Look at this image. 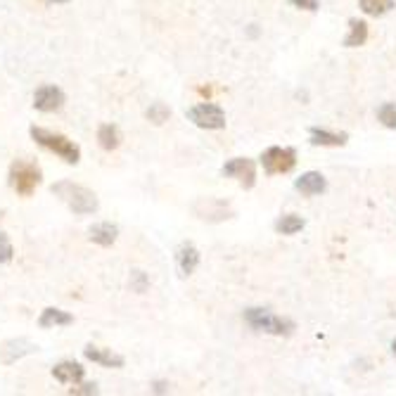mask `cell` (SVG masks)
Returning <instances> with one entry per match:
<instances>
[{"label":"cell","mask_w":396,"mask_h":396,"mask_svg":"<svg viewBox=\"0 0 396 396\" xmlns=\"http://www.w3.org/2000/svg\"><path fill=\"white\" fill-rule=\"evenodd\" d=\"M53 192L57 195L62 202L69 206L74 214L79 216H88V214H96L98 211V197L93 190L79 186V183H71V181H60L53 186Z\"/></svg>","instance_id":"cell-1"},{"label":"cell","mask_w":396,"mask_h":396,"mask_svg":"<svg viewBox=\"0 0 396 396\" xmlns=\"http://www.w3.org/2000/svg\"><path fill=\"white\" fill-rule=\"evenodd\" d=\"M29 133L38 145H43V147L50 150V152H55L57 157H62L66 164H79V159H81L79 145H76L74 141H69L66 136H62V133L46 131V128H41V126H31Z\"/></svg>","instance_id":"cell-2"},{"label":"cell","mask_w":396,"mask_h":396,"mask_svg":"<svg viewBox=\"0 0 396 396\" xmlns=\"http://www.w3.org/2000/svg\"><path fill=\"white\" fill-rule=\"evenodd\" d=\"M41 183V169H38L33 161L26 159H17L10 166V186L17 195L21 197H29L36 190V186Z\"/></svg>","instance_id":"cell-3"},{"label":"cell","mask_w":396,"mask_h":396,"mask_svg":"<svg viewBox=\"0 0 396 396\" xmlns=\"http://www.w3.org/2000/svg\"><path fill=\"white\" fill-rule=\"evenodd\" d=\"M244 321H247L254 330L269 332V334H289L294 330V325L289 321L273 316L271 311H264V309H249L247 314H244Z\"/></svg>","instance_id":"cell-4"},{"label":"cell","mask_w":396,"mask_h":396,"mask_svg":"<svg viewBox=\"0 0 396 396\" xmlns=\"http://www.w3.org/2000/svg\"><path fill=\"white\" fill-rule=\"evenodd\" d=\"M188 119H190L195 126L206 128V131H219V128L226 126V114H223V109L214 102L195 105L192 109H188Z\"/></svg>","instance_id":"cell-5"},{"label":"cell","mask_w":396,"mask_h":396,"mask_svg":"<svg viewBox=\"0 0 396 396\" xmlns=\"http://www.w3.org/2000/svg\"><path fill=\"white\" fill-rule=\"evenodd\" d=\"M261 164L269 174H287L297 164V154L292 147H269L261 154Z\"/></svg>","instance_id":"cell-6"},{"label":"cell","mask_w":396,"mask_h":396,"mask_svg":"<svg viewBox=\"0 0 396 396\" xmlns=\"http://www.w3.org/2000/svg\"><path fill=\"white\" fill-rule=\"evenodd\" d=\"M223 176L237 178L244 188H252L254 181H256V166H254L252 159L235 157V159H231L226 166H223Z\"/></svg>","instance_id":"cell-7"},{"label":"cell","mask_w":396,"mask_h":396,"mask_svg":"<svg viewBox=\"0 0 396 396\" xmlns=\"http://www.w3.org/2000/svg\"><path fill=\"white\" fill-rule=\"evenodd\" d=\"M38 347L33 342H29L26 337H19V339H8V342L0 344V363L3 366H12L17 361L21 359V356L31 354V351H36Z\"/></svg>","instance_id":"cell-8"},{"label":"cell","mask_w":396,"mask_h":396,"mask_svg":"<svg viewBox=\"0 0 396 396\" xmlns=\"http://www.w3.org/2000/svg\"><path fill=\"white\" fill-rule=\"evenodd\" d=\"M195 214L204 221H223V219H231L233 209L226 202H221V199L204 197L199 199V202H195Z\"/></svg>","instance_id":"cell-9"},{"label":"cell","mask_w":396,"mask_h":396,"mask_svg":"<svg viewBox=\"0 0 396 396\" xmlns=\"http://www.w3.org/2000/svg\"><path fill=\"white\" fill-rule=\"evenodd\" d=\"M64 93L57 86H41L33 93V107L38 111H57L64 105Z\"/></svg>","instance_id":"cell-10"},{"label":"cell","mask_w":396,"mask_h":396,"mask_svg":"<svg viewBox=\"0 0 396 396\" xmlns=\"http://www.w3.org/2000/svg\"><path fill=\"white\" fill-rule=\"evenodd\" d=\"M83 356H86L88 361H93V363H100L105 368H124V356L114 354L111 349H100L88 344V347L83 349Z\"/></svg>","instance_id":"cell-11"},{"label":"cell","mask_w":396,"mask_h":396,"mask_svg":"<svg viewBox=\"0 0 396 396\" xmlns=\"http://www.w3.org/2000/svg\"><path fill=\"white\" fill-rule=\"evenodd\" d=\"M53 375H55V380L62 384H79V382H83L86 370H83V366L76 363V361H62V363H57L53 368Z\"/></svg>","instance_id":"cell-12"},{"label":"cell","mask_w":396,"mask_h":396,"mask_svg":"<svg viewBox=\"0 0 396 396\" xmlns=\"http://www.w3.org/2000/svg\"><path fill=\"white\" fill-rule=\"evenodd\" d=\"M176 261H178V269L186 273V276H190V273H195V269H197V264H199L197 247L190 244V242H183L181 247H178V252H176Z\"/></svg>","instance_id":"cell-13"},{"label":"cell","mask_w":396,"mask_h":396,"mask_svg":"<svg viewBox=\"0 0 396 396\" xmlns=\"http://www.w3.org/2000/svg\"><path fill=\"white\" fill-rule=\"evenodd\" d=\"M91 240L100 247H111V244L116 242V235H119V228L114 226V223L105 221V223H96V226L91 228Z\"/></svg>","instance_id":"cell-14"},{"label":"cell","mask_w":396,"mask_h":396,"mask_svg":"<svg viewBox=\"0 0 396 396\" xmlns=\"http://www.w3.org/2000/svg\"><path fill=\"white\" fill-rule=\"evenodd\" d=\"M294 188H297L301 195H309V197H314V195H321L323 190H325V178H323L321 174H316V171H309V174L297 178Z\"/></svg>","instance_id":"cell-15"},{"label":"cell","mask_w":396,"mask_h":396,"mask_svg":"<svg viewBox=\"0 0 396 396\" xmlns=\"http://www.w3.org/2000/svg\"><path fill=\"white\" fill-rule=\"evenodd\" d=\"M74 323V316L66 314V311L62 309H46L41 314V318H38V325L43 327V330H48V327H64V325H71Z\"/></svg>","instance_id":"cell-16"},{"label":"cell","mask_w":396,"mask_h":396,"mask_svg":"<svg viewBox=\"0 0 396 396\" xmlns=\"http://www.w3.org/2000/svg\"><path fill=\"white\" fill-rule=\"evenodd\" d=\"M311 143L323 147H339L347 143V133H330L325 128H311Z\"/></svg>","instance_id":"cell-17"},{"label":"cell","mask_w":396,"mask_h":396,"mask_svg":"<svg viewBox=\"0 0 396 396\" xmlns=\"http://www.w3.org/2000/svg\"><path fill=\"white\" fill-rule=\"evenodd\" d=\"M98 141L100 147L111 152V150H116L121 145V131L114 124H102L98 128Z\"/></svg>","instance_id":"cell-18"},{"label":"cell","mask_w":396,"mask_h":396,"mask_svg":"<svg viewBox=\"0 0 396 396\" xmlns=\"http://www.w3.org/2000/svg\"><path fill=\"white\" fill-rule=\"evenodd\" d=\"M368 41V24L359 19H351L349 21V36L344 38V46L347 48H359Z\"/></svg>","instance_id":"cell-19"},{"label":"cell","mask_w":396,"mask_h":396,"mask_svg":"<svg viewBox=\"0 0 396 396\" xmlns=\"http://www.w3.org/2000/svg\"><path fill=\"white\" fill-rule=\"evenodd\" d=\"M359 3H361V10L370 17H380L394 8V0H359Z\"/></svg>","instance_id":"cell-20"},{"label":"cell","mask_w":396,"mask_h":396,"mask_svg":"<svg viewBox=\"0 0 396 396\" xmlns=\"http://www.w3.org/2000/svg\"><path fill=\"white\" fill-rule=\"evenodd\" d=\"M301 228H304V219H299V216H294V214L282 216V219L276 223V231L280 233V235H294V233H299Z\"/></svg>","instance_id":"cell-21"},{"label":"cell","mask_w":396,"mask_h":396,"mask_svg":"<svg viewBox=\"0 0 396 396\" xmlns=\"http://www.w3.org/2000/svg\"><path fill=\"white\" fill-rule=\"evenodd\" d=\"M169 116H171V109L166 107L164 102H154V105H150V109H147V119L152 121V124H164V121H169Z\"/></svg>","instance_id":"cell-22"},{"label":"cell","mask_w":396,"mask_h":396,"mask_svg":"<svg viewBox=\"0 0 396 396\" xmlns=\"http://www.w3.org/2000/svg\"><path fill=\"white\" fill-rule=\"evenodd\" d=\"M377 119H380L387 128H396V105H392V102L382 105V107L377 109Z\"/></svg>","instance_id":"cell-23"},{"label":"cell","mask_w":396,"mask_h":396,"mask_svg":"<svg viewBox=\"0 0 396 396\" xmlns=\"http://www.w3.org/2000/svg\"><path fill=\"white\" fill-rule=\"evenodd\" d=\"M12 256H15L12 242L8 240V235H3V233H0V264H8V261H12Z\"/></svg>","instance_id":"cell-24"},{"label":"cell","mask_w":396,"mask_h":396,"mask_svg":"<svg viewBox=\"0 0 396 396\" xmlns=\"http://www.w3.org/2000/svg\"><path fill=\"white\" fill-rule=\"evenodd\" d=\"M131 287L136 289L138 294H143L145 289L150 287V280H147V276H145L143 271H133V273H131Z\"/></svg>","instance_id":"cell-25"},{"label":"cell","mask_w":396,"mask_h":396,"mask_svg":"<svg viewBox=\"0 0 396 396\" xmlns=\"http://www.w3.org/2000/svg\"><path fill=\"white\" fill-rule=\"evenodd\" d=\"M69 394H74V396H93V394H98V387L93 382H88V384H74V387L69 389Z\"/></svg>","instance_id":"cell-26"},{"label":"cell","mask_w":396,"mask_h":396,"mask_svg":"<svg viewBox=\"0 0 396 396\" xmlns=\"http://www.w3.org/2000/svg\"><path fill=\"white\" fill-rule=\"evenodd\" d=\"M294 8H301V10H309V12H314L318 10V0H292Z\"/></svg>","instance_id":"cell-27"},{"label":"cell","mask_w":396,"mask_h":396,"mask_svg":"<svg viewBox=\"0 0 396 396\" xmlns=\"http://www.w3.org/2000/svg\"><path fill=\"white\" fill-rule=\"evenodd\" d=\"M154 392H166V384L164 382H157V384H154Z\"/></svg>","instance_id":"cell-28"},{"label":"cell","mask_w":396,"mask_h":396,"mask_svg":"<svg viewBox=\"0 0 396 396\" xmlns=\"http://www.w3.org/2000/svg\"><path fill=\"white\" fill-rule=\"evenodd\" d=\"M46 3H50V5H64V3H69V0H46Z\"/></svg>","instance_id":"cell-29"},{"label":"cell","mask_w":396,"mask_h":396,"mask_svg":"<svg viewBox=\"0 0 396 396\" xmlns=\"http://www.w3.org/2000/svg\"><path fill=\"white\" fill-rule=\"evenodd\" d=\"M392 349H394V356H396V339H394V344H392Z\"/></svg>","instance_id":"cell-30"}]
</instances>
